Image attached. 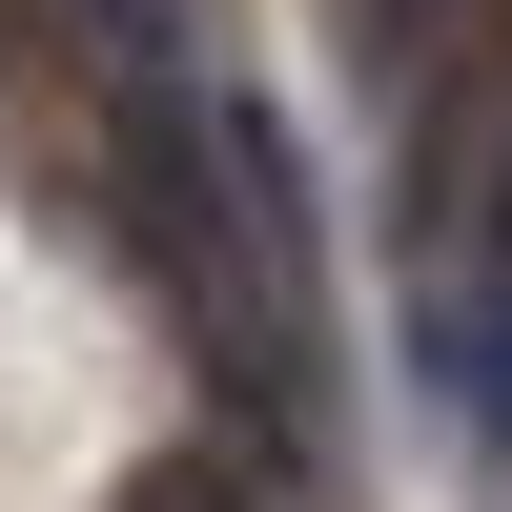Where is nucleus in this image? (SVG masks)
<instances>
[{"mask_svg":"<svg viewBox=\"0 0 512 512\" xmlns=\"http://www.w3.org/2000/svg\"><path fill=\"white\" fill-rule=\"evenodd\" d=\"M492 267H512V226H492Z\"/></svg>","mask_w":512,"mask_h":512,"instance_id":"4","label":"nucleus"},{"mask_svg":"<svg viewBox=\"0 0 512 512\" xmlns=\"http://www.w3.org/2000/svg\"><path fill=\"white\" fill-rule=\"evenodd\" d=\"M472 21H492V0H349V41H369V82H390V103H431V82L472 62Z\"/></svg>","mask_w":512,"mask_h":512,"instance_id":"1","label":"nucleus"},{"mask_svg":"<svg viewBox=\"0 0 512 512\" xmlns=\"http://www.w3.org/2000/svg\"><path fill=\"white\" fill-rule=\"evenodd\" d=\"M82 21H103V62H123V82H164V62H185V0H82Z\"/></svg>","mask_w":512,"mask_h":512,"instance_id":"3","label":"nucleus"},{"mask_svg":"<svg viewBox=\"0 0 512 512\" xmlns=\"http://www.w3.org/2000/svg\"><path fill=\"white\" fill-rule=\"evenodd\" d=\"M451 410L512 451V267H492V287H451Z\"/></svg>","mask_w":512,"mask_h":512,"instance_id":"2","label":"nucleus"}]
</instances>
